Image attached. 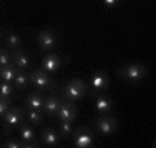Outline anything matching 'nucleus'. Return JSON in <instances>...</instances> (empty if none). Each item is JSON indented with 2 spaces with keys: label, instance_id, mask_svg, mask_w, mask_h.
Returning <instances> with one entry per match:
<instances>
[{
  "label": "nucleus",
  "instance_id": "nucleus-1",
  "mask_svg": "<svg viewBox=\"0 0 156 148\" xmlns=\"http://www.w3.org/2000/svg\"><path fill=\"white\" fill-rule=\"evenodd\" d=\"M116 75L118 78L126 80V82H131V83H137L141 82L147 78L148 75V67L142 62H127L124 65H120L116 69Z\"/></svg>",
  "mask_w": 156,
  "mask_h": 148
},
{
  "label": "nucleus",
  "instance_id": "nucleus-2",
  "mask_svg": "<svg viewBox=\"0 0 156 148\" xmlns=\"http://www.w3.org/2000/svg\"><path fill=\"white\" fill-rule=\"evenodd\" d=\"M61 92L62 97L75 103V101H82L90 92V87L88 83L84 82L82 78H72L61 87Z\"/></svg>",
  "mask_w": 156,
  "mask_h": 148
},
{
  "label": "nucleus",
  "instance_id": "nucleus-3",
  "mask_svg": "<svg viewBox=\"0 0 156 148\" xmlns=\"http://www.w3.org/2000/svg\"><path fill=\"white\" fill-rule=\"evenodd\" d=\"M29 76H30V86L37 89L39 92H51V90L58 87V83L50 76V74H47L43 69L29 71Z\"/></svg>",
  "mask_w": 156,
  "mask_h": 148
},
{
  "label": "nucleus",
  "instance_id": "nucleus-4",
  "mask_svg": "<svg viewBox=\"0 0 156 148\" xmlns=\"http://www.w3.org/2000/svg\"><path fill=\"white\" fill-rule=\"evenodd\" d=\"M24 119H25V111L20 107L11 105L9 108V111L3 115V128H2V130L4 132L6 136H9L12 132V129L17 128Z\"/></svg>",
  "mask_w": 156,
  "mask_h": 148
},
{
  "label": "nucleus",
  "instance_id": "nucleus-5",
  "mask_svg": "<svg viewBox=\"0 0 156 148\" xmlns=\"http://www.w3.org/2000/svg\"><path fill=\"white\" fill-rule=\"evenodd\" d=\"M93 126L101 136H112L119 128V121L111 115H100L93 121Z\"/></svg>",
  "mask_w": 156,
  "mask_h": 148
},
{
  "label": "nucleus",
  "instance_id": "nucleus-6",
  "mask_svg": "<svg viewBox=\"0 0 156 148\" xmlns=\"http://www.w3.org/2000/svg\"><path fill=\"white\" fill-rule=\"evenodd\" d=\"M18 129V136H20V140L22 143L27 144V148H37L40 147V140L37 139V132L35 130L33 125H30L29 122H21L17 126Z\"/></svg>",
  "mask_w": 156,
  "mask_h": 148
},
{
  "label": "nucleus",
  "instance_id": "nucleus-7",
  "mask_svg": "<svg viewBox=\"0 0 156 148\" xmlns=\"http://www.w3.org/2000/svg\"><path fill=\"white\" fill-rule=\"evenodd\" d=\"M71 137L73 139V147H76V148L94 147V134H93V132L88 128H86V126L75 128Z\"/></svg>",
  "mask_w": 156,
  "mask_h": 148
},
{
  "label": "nucleus",
  "instance_id": "nucleus-8",
  "mask_svg": "<svg viewBox=\"0 0 156 148\" xmlns=\"http://www.w3.org/2000/svg\"><path fill=\"white\" fill-rule=\"evenodd\" d=\"M36 42L43 51H51L58 45V33L54 29H40L36 33Z\"/></svg>",
  "mask_w": 156,
  "mask_h": 148
},
{
  "label": "nucleus",
  "instance_id": "nucleus-9",
  "mask_svg": "<svg viewBox=\"0 0 156 148\" xmlns=\"http://www.w3.org/2000/svg\"><path fill=\"white\" fill-rule=\"evenodd\" d=\"M109 86H111V76H109L105 71H102V69L95 71L94 74H93V76L90 78L88 87L91 89V94L105 92Z\"/></svg>",
  "mask_w": 156,
  "mask_h": 148
},
{
  "label": "nucleus",
  "instance_id": "nucleus-10",
  "mask_svg": "<svg viewBox=\"0 0 156 148\" xmlns=\"http://www.w3.org/2000/svg\"><path fill=\"white\" fill-rule=\"evenodd\" d=\"M77 108L76 105L73 104V101H69L66 98L62 97L61 104H59V108H58V112H57V118L58 121H65V122H72L75 123L77 119Z\"/></svg>",
  "mask_w": 156,
  "mask_h": 148
},
{
  "label": "nucleus",
  "instance_id": "nucleus-11",
  "mask_svg": "<svg viewBox=\"0 0 156 148\" xmlns=\"http://www.w3.org/2000/svg\"><path fill=\"white\" fill-rule=\"evenodd\" d=\"M65 62H69V58L64 60L62 56L48 53L41 57V69L46 71L47 74H54L65 65Z\"/></svg>",
  "mask_w": 156,
  "mask_h": 148
},
{
  "label": "nucleus",
  "instance_id": "nucleus-12",
  "mask_svg": "<svg viewBox=\"0 0 156 148\" xmlns=\"http://www.w3.org/2000/svg\"><path fill=\"white\" fill-rule=\"evenodd\" d=\"M94 97V108L100 115H106L113 110V100L104 93L91 94Z\"/></svg>",
  "mask_w": 156,
  "mask_h": 148
},
{
  "label": "nucleus",
  "instance_id": "nucleus-13",
  "mask_svg": "<svg viewBox=\"0 0 156 148\" xmlns=\"http://www.w3.org/2000/svg\"><path fill=\"white\" fill-rule=\"evenodd\" d=\"M11 62L21 71H29L32 67V60L28 53L22 50H12L11 51Z\"/></svg>",
  "mask_w": 156,
  "mask_h": 148
},
{
  "label": "nucleus",
  "instance_id": "nucleus-14",
  "mask_svg": "<svg viewBox=\"0 0 156 148\" xmlns=\"http://www.w3.org/2000/svg\"><path fill=\"white\" fill-rule=\"evenodd\" d=\"M61 136L59 133L53 128H43L40 130V141L46 147H58L59 141H61Z\"/></svg>",
  "mask_w": 156,
  "mask_h": 148
},
{
  "label": "nucleus",
  "instance_id": "nucleus-15",
  "mask_svg": "<svg viewBox=\"0 0 156 148\" xmlns=\"http://www.w3.org/2000/svg\"><path fill=\"white\" fill-rule=\"evenodd\" d=\"M61 100L62 98L57 94H50L47 97H44V105H43V111L41 112L47 116H55L57 112H58Z\"/></svg>",
  "mask_w": 156,
  "mask_h": 148
},
{
  "label": "nucleus",
  "instance_id": "nucleus-16",
  "mask_svg": "<svg viewBox=\"0 0 156 148\" xmlns=\"http://www.w3.org/2000/svg\"><path fill=\"white\" fill-rule=\"evenodd\" d=\"M43 105H44V96L39 90L29 93L27 96V98H25V110L43 111Z\"/></svg>",
  "mask_w": 156,
  "mask_h": 148
},
{
  "label": "nucleus",
  "instance_id": "nucleus-17",
  "mask_svg": "<svg viewBox=\"0 0 156 148\" xmlns=\"http://www.w3.org/2000/svg\"><path fill=\"white\" fill-rule=\"evenodd\" d=\"M3 40H4V45H6L7 49L10 50H18L22 45V36L20 35L18 32L12 29H6L3 32Z\"/></svg>",
  "mask_w": 156,
  "mask_h": 148
},
{
  "label": "nucleus",
  "instance_id": "nucleus-18",
  "mask_svg": "<svg viewBox=\"0 0 156 148\" xmlns=\"http://www.w3.org/2000/svg\"><path fill=\"white\" fill-rule=\"evenodd\" d=\"M12 85L17 90H25L30 86V76H29V71H21L18 69L17 75H15Z\"/></svg>",
  "mask_w": 156,
  "mask_h": 148
},
{
  "label": "nucleus",
  "instance_id": "nucleus-19",
  "mask_svg": "<svg viewBox=\"0 0 156 148\" xmlns=\"http://www.w3.org/2000/svg\"><path fill=\"white\" fill-rule=\"evenodd\" d=\"M25 118L33 126H40L44 121V114L36 110H25Z\"/></svg>",
  "mask_w": 156,
  "mask_h": 148
},
{
  "label": "nucleus",
  "instance_id": "nucleus-20",
  "mask_svg": "<svg viewBox=\"0 0 156 148\" xmlns=\"http://www.w3.org/2000/svg\"><path fill=\"white\" fill-rule=\"evenodd\" d=\"M17 72H18V68L11 62L10 65H6V67H2V68H0V78L3 80H6V82L12 83Z\"/></svg>",
  "mask_w": 156,
  "mask_h": 148
},
{
  "label": "nucleus",
  "instance_id": "nucleus-21",
  "mask_svg": "<svg viewBox=\"0 0 156 148\" xmlns=\"http://www.w3.org/2000/svg\"><path fill=\"white\" fill-rule=\"evenodd\" d=\"M75 130V125L72 122H65V121H59L58 123V133L61 136V139H68L72 136Z\"/></svg>",
  "mask_w": 156,
  "mask_h": 148
},
{
  "label": "nucleus",
  "instance_id": "nucleus-22",
  "mask_svg": "<svg viewBox=\"0 0 156 148\" xmlns=\"http://www.w3.org/2000/svg\"><path fill=\"white\" fill-rule=\"evenodd\" d=\"M14 92H15V87L12 83L10 82H6V80H0V97L3 98H11L14 96Z\"/></svg>",
  "mask_w": 156,
  "mask_h": 148
},
{
  "label": "nucleus",
  "instance_id": "nucleus-23",
  "mask_svg": "<svg viewBox=\"0 0 156 148\" xmlns=\"http://www.w3.org/2000/svg\"><path fill=\"white\" fill-rule=\"evenodd\" d=\"M2 147L3 148H27V144L22 143L21 140L14 139V137H9V139H6L3 141Z\"/></svg>",
  "mask_w": 156,
  "mask_h": 148
},
{
  "label": "nucleus",
  "instance_id": "nucleus-24",
  "mask_svg": "<svg viewBox=\"0 0 156 148\" xmlns=\"http://www.w3.org/2000/svg\"><path fill=\"white\" fill-rule=\"evenodd\" d=\"M11 64V53L7 49L0 47V68Z\"/></svg>",
  "mask_w": 156,
  "mask_h": 148
},
{
  "label": "nucleus",
  "instance_id": "nucleus-25",
  "mask_svg": "<svg viewBox=\"0 0 156 148\" xmlns=\"http://www.w3.org/2000/svg\"><path fill=\"white\" fill-rule=\"evenodd\" d=\"M12 104L11 101L9 100V98H3V97H0V118L4 115V114L9 111V108L11 107Z\"/></svg>",
  "mask_w": 156,
  "mask_h": 148
},
{
  "label": "nucleus",
  "instance_id": "nucleus-26",
  "mask_svg": "<svg viewBox=\"0 0 156 148\" xmlns=\"http://www.w3.org/2000/svg\"><path fill=\"white\" fill-rule=\"evenodd\" d=\"M119 3H120V0H102V4L106 9H115L119 6Z\"/></svg>",
  "mask_w": 156,
  "mask_h": 148
},
{
  "label": "nucleus",
  "instance_id": "nucleus-27",
  "mask_svg": "<svg viewBox=\"0 0 156 148\" xmlns=\"http://www.w3.org/2000/svg\"><path fill=\"white\" fill-rule=\"evenodd\" d=\"M2 39H3V33L0 32V42H2Z\"/></svg>",
  "mask_w": 156,
  "mask_h": 148
}]
</instances>
